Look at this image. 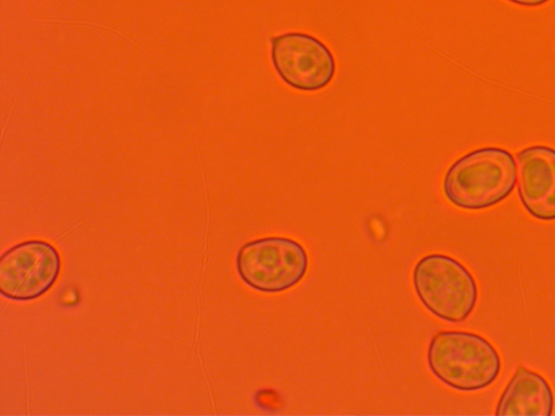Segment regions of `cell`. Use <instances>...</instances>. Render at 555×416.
<instances>
[{
    "mask_svg": "<svg viewBox=\"0 0 555 416\" xmlns=\"http://www.w3.org/2000/svg\"><path fill=\"white\" fill-rule=\"evenodd\" d=\"M270 47L275 73L293 89L318 91L333 80L336 70L334 55L317 37L287 31L272 37Z\"/></svg>",
    "mask_w": 555,
    "mask_h": 416,
    "instance_id": "5b68a950",
    "label": "cell"
},
{
    "mask_svg": "<svg viewBox=\"0 0 555 416\" xmlns=\"http://www.w3.org/2000/svg\"><path fill=\"white\" fill-rule=\"evenodd\" d=\"M426 361L441 384L461 392L490 387L502 368L495 347L483 336L465 330L436 333L429 340Z\"/></svg>",
    "mask_w": 555,
    "mask_h": 416,
    "instance_id": "7a4b0ae2",
    "label": "cell"
},
{
    "mask_svg": "<svg viewBox=\"0 0 555 416\" xmlns=\"http://www.w3.org/2000/svg\"><path fill=\"white\" fill-rule=\"evenodd\" d=\"M519 202L535 220L555 221V148L535 144L516 153Z\"/></svg>",
    "mask_w": 555,
    "mask_h": 416,
    "instance_id": "52a82bcc",
    "label": "cell"
},
{
    "mask_svg": "<svg viewBox=\"0 0 555 416\" xmlns=\"http://www.w3.org/2000/svg\"><path fill=\"white\" fill-rule=\"evenodd\" d=\"M517 183L514 155L500 146H482L455 159L442 178V193L454 207L479 211L506 199Z\"/></svg>",
    "mask_w": 555,
    "mask_h": 416,
    "instance_id": "6da1fadb",
    "label": "cell"
},
{
    "mask_svg": "<svg viewBox=\"0 0 555 416\" xmlns=\"http://www.w3.org/2000/svg\"><path fill=\"white\" fill-rule=\"evenodd\" d=\"M309 266L306 248L286 236H267L245 243L235 256L240 278L263 294L286 291L305 277Z\"/></svg>",
    "mask_w": 555,
    "mask_h": 416,
    "instance_id": "277c9868",
    "label": "cell"
},
{
    "mask_svg": "<svg viewBox=\"0 0 555 416\" xmlns=\"http://www.w3.org/2000/svg\"><path fill=\"white\" fill-rule=\"evenodd\" d=\"M412 284L422 306L448 323L466 321L477 304L475 277L463 263L444 253H428L417 260Z\"/></svg>",
    "mask_w": 555,
    "mask_h": 416,
    "instance_id": "3957f363",
    "label": "cell"
},
{
    "mask_svg": "<svg viewBox=\"0 0 555 416\" xmlns=\"http://www.w3.org/2000/svg\"><path fill=\"white\" fill-rule=\"evenodd\" d=\"M60 271L53 245L41 239L18 243L0 258V292L15 301L37 299L54 285Z\"/></svg>",
    "mask_w": 555,
    "mask_h": 416,
    "instance_id": "8992f818",
    "label": "cell"
},
{
    "mask_svg": "<svg viewBox=\"0 0 555 416\" xmlns=\"http://www.w3.org/2000/svg\"><path fill=\"white\" fill-rule=\"evenodd\" d=\"M554 404L550 382L538 372L518 365L499 398L494 414L550 416Z\"/></svg>",
    "mask_w": 555,
    "mask_h": 416,
    "instance_id": "ba28073f",
    "label": "cell"
},
{
    "mask_svg": "<svg viewBox=\"0 0 555 416\" xmlns=\"http://www.w3.org/2000/svg\"><path fill=\"white\" fill-rule=\"evenodd\" d=\"M509 3H513L518 6L524 8H538L545 3H547L550 0H506Z\"/></svg>",
    "mask_w": 555,
    "mask_h": 416,
    "instance_id": "9c48e42d",
    "label": "cell"
}]
</instances>
